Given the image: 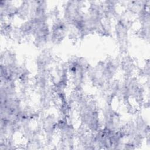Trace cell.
I'll use <instances>...</instances> for the list:
<instances>
[{"label": "cell", "mask_w": 150, "mask_h": 150, "mask_svg": "<svg viewBox=\"0 0 150 150\" xmlns=\"http://www.w3.org/2000/svg\"><path fill=\"white\" fill-rule=\"evenodd\" d=\"M87 2L81 1H66L63 5L62 18L70 27L76 28L82 21Z\"/></svg>", "instance_id": "obj_1"}, {"label": "cell", "mask_w": 150, "mask_h": 150, "mask_svg": "<svg viewBox=\"0 0 150 150\" xmlns=\"http://www.w3.org/2000/svg\"><path fill=\"white\" fill-rule=\"evenodd\" d=\"M55 60L50 51L47 49L43 50L36 60L38 71H49L51 69V65L56 62Z\"/></svg>", "instance_id": "obj_2"}, {"label": "cell", "mask_w": 150, "mask_h": 150, "mask_svg": "<svg viewBox=\"0 0 150 150\" xmlns=\"http://www.w3.org/2000/svg\"><path fill=\"white\" fill-rule=\"evenodd\" d=\"M135 60L128 55H125L120 60V69L123 73L125 78L134 76V74L137 70Z\"/></svg>", "instance_id": "obj_3"}, {"label": "cell", "mask_w": 150, "mask_h": 150, "mask_svg": "<svg viewBox=\"0 0 150 150\" xmlns=\"http://www.w3.org/2000/svg\"><path fill=\"white\" fill-rule=\"evenodd\" d=\"M30 12V1H24L20 2L18 6L17 16L23 21L29 18Z\"/></svg>", "instance_id": "obj_4"}]
</instances>
